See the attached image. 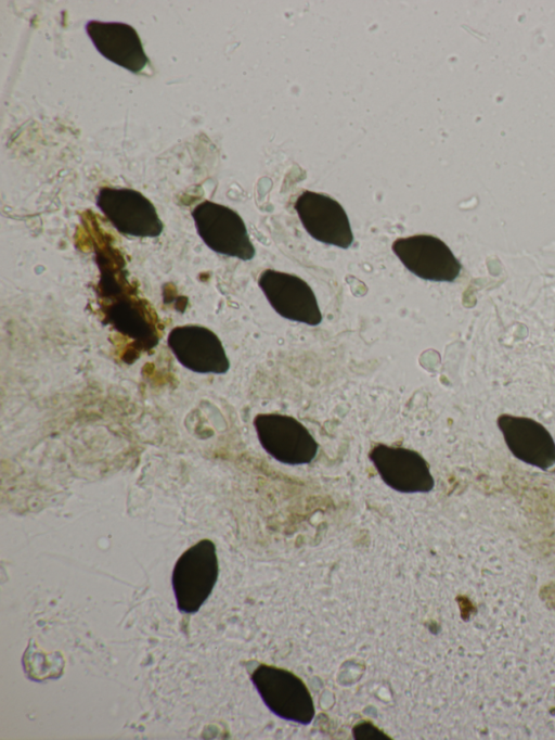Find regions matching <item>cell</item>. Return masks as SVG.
<instances>
[{"label": "cell", "instance_id": "obj_1", "mask_svg": "<svg viewBox=\"0 0 555 740\" xmlns=\"http://www.w3.org/2000/svg\"><path fill=\"white\" fill-rule=\"evenodd\" d=\"M250 680L271 713L297 725H309L315 716L313 698L295 673L275 665L260 664Z\"/></svg>", "mask_w": 555, "mask_h": 740}, {"label": "cell", "instance_id": "obj_2", "mask_svg": "<svg viewBox=\"0 0 555 740\" xmlns=\"http://www.w3.org/2000/svg\"><path fill=\"white\" fill-rule=\"evenodd\" d=\"M218 575L219 563L212 540L202 539L188 548L177 560L171 575L178 610L196 613L210 596Z\"/></svg>", "mask_w": 555, "mask_h": 740}, {"label": "cell", "instance_id": "obj_3", "mask_svg": "<svg viewBox=\"0 0 555 740\" xmlns=\"http://www.w3.org/2000/svg\"><path fill=\"white\" fill-rule=\"evenodd\" d=\"M191 215L199 238L215 253L245 261L255 257L256 250L245 222L234 209L203 201Z\"/></svg>", "mask_w": 555, "mask_h": 740}, {"label": "cell", "instance_id": "obj_4", "mask_svg": "<svg viewBox=\"0 0 555 740\" xmlns=\"http://www.w3.org/2000/svg\"><path fill=\"white\" fill-rule=\"evenodd\" d=\"M254 428L264 451L288 465L310 463L318 455L319 444L296 418L282 413H258Z\"/></svg>", "mask_w": 555, "mask_h": 740}, {"label": "cell", "instance_id": "obj_5", "mask_svg": "<svg viewBox=\"0 0 555 740\" xmlns=\"http://www.w3.org/2000/svg\"><path fill=\"white\" fill-rule=\"evenodd\" d=\"M95 204L113 227L134 238H156L164 224L154 204L141 192L129 188L103 187Z\"/></svg>", "mask_w": 555, "mask_h": 740}, {"label": "cell", "instance_id": "obj_6", "mask_svg": "<svg viewBox=\"0 0 555 740\" xmlns=\"http://www.w3.org/2000/svg\"><path fill=\"white\" fill-rule=\"evenodd\" d=\"M369 459L382 481L401 494H426L433 490L435 480L429 463L416 450L375 444Z\"/></svg>", "mask_w": 555, "mask_h": 740}, {"label": "cell", "instance_id": "obj_7", "mask_svg": "<svg viewBox=\"0 0 555 740\" xmlns=\"http://www.w3.org/2000/svg\"><path fill=\"white\" fill-rule=\"evenodd\" d=\"M391 250L411 273L426 281L452 282L462 270L450 247L431 234L398 238Z\"/></svg>", "mask_w": 555, "mask_h": 740}, {"label": "cell", "instance_id": "obj_8", "mask_svg": "<svg viewBox=\"0 0 555 740\" xmlns=\"http://www.w3.org/2000/svg\"><path fill=\"white\" fill-rule=\"evenodd\" d=\"M258 286L271 307L281 317L308 326L322 322V312L311 286L300 277L274 269H264Z\"/></svg>", "mask_w": 555, "mask_h": 740}, {"label": "cell", "instance_id": "obj_9", "mask_svg": "<svg viewBox=\"0 0 555 740\" xmlns=\"http://www.w3.org/2000/svg\"><path fill=\"white\" fill-rule=\"evenodd\" d=\"M167 344L186 369L203 374H224L230 360L222 342L210 329L198 324L178 326L170 330Z\"/></svg>", "mask_w": 555, "mask_h": 740}, {"label": "cell", "instance_id": "obj_10", "mask_svg": "<svg viewBox=\"0 0 555 740\" xmlns=\"http://www.w3.org/2000/svg\"><path fill=\"white\" fill-rule=\"evenodd\" d=\"M294 208L313 239L340 248H348L353 243L349 218L333 197L306 190L296 199Z\"/></svg>", "mask_w": 555, "mask_h": 740}, {"label": "cell", "instance_id": "obj_11", "mask_svg": "<svg viewBox=\"0 0 555 740\" xmlns=\"http://www.w3.org/2000/svg\"><path fill=\"white\" fill-rule=\"evenodd\" d=\"M496 424L515 458L544 471L555 465V442L543 424L507 413L499 416Z\"/></svg>", "mask_w": 555, "mask_h": 740}, {"label": "cell", "instance_id": "obj_12", "mask_svg": "<svg viewBox=\"0 0 555 740\" xmlns=\"http://www.w3.org/2000/svg\"><path fill=\"white\" fill-rule=\"evenodd\" d=\"M86 30L96 50L108 61L134 74L149 64L140 36L125 23L89 21Z\"/></svg>", "mask_w": 555, "mask_h": 740}, {"label": "cell", "instance_id": "obj_13", "mask_svg": "<svg viewBox=\"0 0 555 740\" xmlns=\"http://www.w3.org/2000/svg\"><path fill=\"white\" fill-rule=\"evenodd\" d=\"M352 735L354 739L358 740H379L388 738L385 732L370 722H361L353 726Z\"/></svg>", "mask_w": 555, "mask_h": 740}]
</instances>
